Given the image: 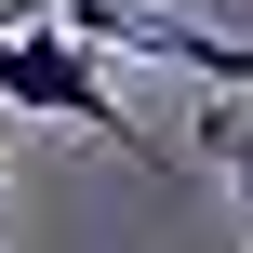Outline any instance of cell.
Segmentation results:
<instances>
[{
	"instance_id": "cell-1",
	"label": "cell",
	"mask_w": 253,
	"mask_h": 253,
	"mask_svg": "<svg viewBox=\"0 0 253 253\" xmlns=\"http://www.w3.org/2000/svg\"><path fill=\"white\" fill-rule=\"evenodd\" d=\"M0 107H27V120H67V133H107V147L133 160V107L107 93V53H93L80 27H53V13H27V27L0 40Z\"/></svg>"
},
{
	"instance_id": "cell-2",
	"label": "cell",
	"mask_w": 253,
	"mask_h": 253,
	"mask_svg": "<svg viewBox=\"0 0 253 253\" xmlns=\"http://www.w3.org/2000/svg\"><path fill=\"white\" fill-rule=\"evenodd\" d=\"M53 27H80L93 53H133V67H187V80H240L253 93V40H213L160 0H53Z\"/></svg>"
},
{
	"instance_id": "cell-3",
	"label": "cell",
	"mask_w": 253,
	"mask_h": 253,
	"mask_svg": "<svg viewBox=\"0 0 253 253\" xmlns=\"http://www.w3.org/2000/svg\"><path fill=\"white\" fill-rule=\"evenodd\" d=\"M200 160H213V173L240 187V213H253V107H227V93L200 107Z\"/></svg>"
},
{
	"instance_id": "cell-4",
	"label": "cell",
	"mask_w": 253,
	"mask_h": 253,
	"mask_svg": "<svg viewBox=\"0 0 253 253\" xmlns=\"http://www.w3.org/2000/svg\"><path fill=\"white\" fill-rule=\"evenodd\" d=\"M27 13H53V0H0V40H13V27H27Z\"/></svg>"
},
{
	"instance_id": "cell-5",
	"label": "cell",
	"mask_w": 253,
	"mask_h": 253,
	"mask_svg": "<svg viewBox=\"0 0 253 253\" xmlns=\"http://www.w3.org/2000/svg\"><path fill=\"white\" fill-rule=\"evenodd\" d=\"M0 240H13V173H0Z\"/></svg>"
}]
</instances>
